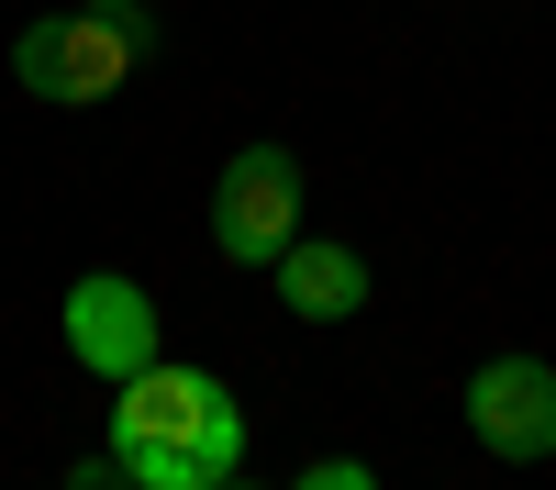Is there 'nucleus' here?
<instances>
[{
	"mask_svg": "<svg viewBox=\"0 0 556 490\" xmlns=\"http://www.w3.org/2000/svg\"><path fill=\"white\" fill-rule=\"evenodd\" d=\"M101 445H112V457H190L201 490H212V479L245 468V413H235V390H223L212 368L156 356V368L112 379V435Z\"/></svg>",
	"mask_w": 556,
	"mask_h": 490,
	"instance_id": "f257e3e1",
	"label": "nucleus"
},
{
	"mask_svg": "<svg viewBox=\"0 0 556 490\" xmlns=\"http://www.w3.org/2000/svg\"><path fill=\"white\" fill-rule=\"evenodd\" d=\"M146 45H156L146 0H134V12L67 0V12H45V23H23V34H12V78L34 89V101H67V112H89V101H112V89H123L134 67H146Z\"/></svg>",
	"mask_w": 556,
	"mask_h": 490,
	"instance_id": "f03ea898",
	"label": "nucleus"
},
{
	"mask_svg": "<svg viewBox=\"0 0 556 490\" xmlns=\"http://www.w3.org/2000/svg\"><path fill=\"white\" fill-rule=\"evenodd\" d=\"M290 235H301V156L290 146H235L212 178V246L235 267H278Z\"/></svg>",
	"mask_w": 556,
	"mask_h": 490,
	"instance_id": "7ed1b4c3",
	"label": "nucleus"
},
{
	"mask_svg": "<svg viewBox=\"0 0 556 490\" xmlns=\"http://www.w3.org/2000/svg\"><path fill=\"white\" fill-rule=\"evenodd\" d=\"M456 413H468V435L501 468H545L556 457V368L545 356H479L468 390H456Z\"/></svg>",
	"mask_w": 556,
	"mask_h": 490,
	"instance_id": "20e7f679",
	"label": "nucleus"
},
{
	"mask_svg": "<svg viewBox=\"0 0 556 490\" xmlns=\"http://www.w3.org/2000/svg\"><path fill=\"white\" fill-rule=\"evenodd\" d=\"M67 356L89 379H134V368H156V290L146 279H123V267H89V279H67Z\"/></svg>",
	"mask_w": 556,
	"mask_h": 490,
	"instance_id": "39448f33",
	"label": "nucleus"
},
{
	"mask_svg": "<svg viewBox=\"0 0 556 490\" xmlns=\"http://www.w3.org/2000/svg\"><path fill=\"white\" fill-rule=\"evenodd\" d=\"M267 290L290 301V324H356L379 279H367L356 246H334V235H290V246H278V267H267Z\"/></svg>",
	"mask_w": 556,
	"mask_h": 490,
	"instance_id": "423d86ee",
	"label": "nucleus"
},
{
	"mask_svg": "<svg viewBox=\"0 0 556 490\" xmlns=\"http://www.w3.org/2000/svg\"><path fill=\"white\" fill-rule=\"evenodd\" d=\"M290 490H379V468H367V457H312Z\"/></svg>",
	"mask_w": 556,
	"mask_h": 490,
	"instance_id": "0eeeda50",
	"label": "nucleus"
},
{
	"mask_svg": "<svg viewBox=\"0 0 556 490\" xmlns=\"http://www.w3.org/2000/svg\"><path fill=\"white\" fill-rule=\"evenodd\" d=\"M56 490H134V468H123V457H112V445H101V457H78V468H67Z\"/></svg>",
	"mask_w": 556,
	"mask_h": 490,
	"instance_id": "6e6552de",
	"label": "nucleus"
},
{
	"mask_svg": "<svg viewBox=\"0 0 556 490\" xmlns=\"http://www.w3.org/2000/svg\"><path fill=\"white\" fill-rule=\"evenodd\" d=\"M212 490H256V479H212Z\"/></svg>",
	"mask_w": 556,
	"mask_h": 490,
	"instance_id": "1a4fd4ad",
	"label": "nucleus"
},
{
	"mask_svg": "<svg viewBox=\"0 0 556 490\" xmlns=\"http://www.w3.org/2000/svg\"><path fill=\"white\" fill-rule=\"evenodd\" d=\"M101 12H134V0H101Z\"/></svg>",
	"mask_w": 556,
	"mask_h": 490,
	"instance_id": "9d476101",
	"label": "nucleus"
}]
</instances>
